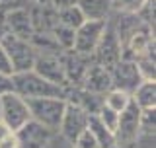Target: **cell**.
Instances as JSON below:
<instances>
[{"label":"cell","mask_w":156,"mask_h":148,"mask_svg":"<svg viewBox=\"0 0 156 148\" xmlns=\"http://www.w3.org/2000/svg\"><path fill=\"white\" fill-rule=\"evenodd\" d=\"M12 86H14V93H18L22 100H35V97H58V100H65V88L43 80L33 70L12 74Z\"/></svg>","instance_id":"cell-1"},{"label":"cell","mask_w":156,"mask_h":148,"mask_svg":"<svg viewBox=\"0 0 156 148\" xmlns=\"http://www.w3.org/2000/svg\"><path fill=\"white\" fill-rule=\"evenodd\" d=\"M29 115L33 121H37L39 125H43L51 132L58 131L61 127V119L65 113L66 101L58 100V97H35V100H26Z\"/></svg>","instance_id":"cell-2"},{"label":"cell","mask_w":156,"mask_h":148,"mask_svg":"<svg viewBox=\"0 0 156 148\" xmlns=\"http://www.w3.org/2000/svg\"><path fill=\"white\" fill-rule=\"evenodd\" d=\"M0 45H2V49L6 51V55L10 58L14 74L16 72H27L33 68V61H35L37 53L29 41H23V39H18V37L6 33V35L0 39Z\"/></svg>","instance_id":"cell-3"},{"label":"cell","mask_w":156,"mask_h":148,"mask_svg":"<svg viewBox=\"0 0 156 148\" xmlns=\"http://www.w3.org/2000/svg\"><path fill=\"white\" fill-rule=\"evenodd\" d=\"M113 135H115V144L125 148L133 146L136 139L140 136V107L133 100L119 113V121H117V129Z\"/></svg>","instance_id":"cell-4"},{"label":"cell","mask_w":156,"mask_h":148,"mask_svg":"<svg viewBox=\"0 0 156 148\" xmlns=\"http://www.w3.org/2000/svg\"><path fill=\"white\" fill-rule=\"evenodd\" d=\"M92 58H94V65L105 68V70H111L121 61V43L109 22H105V29L92 53Z\"/></svg>","instance_id":"cell-5"},{"label":"cell","mask_w":156,"mask_h":148,"mask_svg":"<svg viewBox=\"0 0 156 148\" xmlns=\"http://www.w3.org/2000/svg\"><path fill=\"white\" fill-rule=\"evenodd\" d=\"M0 105H2V123L12 132H16L20 127L26 125V123L31 119L26 100H22V97L14 92L0 96Z\"/></svg>","instance_id":"cell-6"},{"label":"cell","mask_w":156,"mask_h":148,"mask_svg":"<svg viewBox=\"0 0 156 148\" xmlns=\"http://www.w3.org/2000/svg\"><path fill=\"white\" fill-rule=\"evenodd\" d=\"M109 74H111L113 90H119V92L127 93V96H133V92L143 84V78H140V72L136 68L135 61H123L121 58L109 70Z\"/></svg>","instance_id":"cell-7"},{"label":"cell","mask_w":156,"mask_h":148,"mask_svg":"<svg viewBox=\"0 0 156 148\" xmlns=\"http://www.w3.org/2000/svg\"><path fill=\"white\" fill-rule=\"evenodd\" d=\"M61 65H62V72H65L66 84L68 86H82V80H84V74L90 68V65H94V58L88 55H80L76 51H62L61 53Z\"/></svg>","instance_id":"cell-8"},{"label":"cell","mask_w":156,"mask_h":148,"mask_svg":"<svg viewBox=\"0 0 156 148\" xmlns=\"http://www.w3.org/2000/svg\"><path fill=\"white\" fill-rule=\"evenodd\" d=\"M88 119H90V115L84 113L80 107L72 105V103H66L58 131H61V135L65 136L70 144H74L78 136L88 131Z\"/></svg>","instance_id":"cell-9"},{"label":"cell","mask_w":156,"mask_h":148,"mask_svg":"<svg viewBox=\"0 0 156 148\" xmlns=\"http://www.w3.org/2000/svg\"><path fill=\"white\" fill-rule=\"evenodd\" d=\"M61 55H45V53H37L35 61H33V68L31 70L41 76L43 80L55 84L61 88H68L65 72H62V65H61Z\"/></svg>","instance_id":"cell-10"},{"label":"cell","mask_w":156,"mask_h":148,"mask_svg":"<svg viewBox=\"0 0 156 148\" xmlns=\"http://www.w3.org/2000/svg\"><path fill=\"white\" fill-rule=\"evenodd\" d=\"M105 22H90V19H86L74 31V47H72V51L92 57V53H94L98 41H100L101 33L105 29Z\"/></svg>","instance_id":"cell-11"},{"label":"cell","mask_w":156,"mask_h":148,"mask_svg":"<svg viewBox=\"0 0 156 148\" xmlns=\"http://www.w3.org/2000/svg\"><path fill=\"white\" fill-rule=\"evenodd\" d=\"M14 135H16V140H18V148H47L53 132L45 129L43 125H39L37 121L29 119Z\"/></svg>","instance_id":"cell-12"},{"label":"cell","mask_w":156,"mask_h":148,"mask_svg":"<svg viewBox=\"0 0 156 148\" xmlns=\"http://www.w3.org/2000/svg\"><path fill=\"white\" fill-rule=\"evenodd\" d=\"M65 101L72 103V105L80 107L88 115H98L100 109L104 107V96H96V93L84 90V88H76V86H68L65 88Z\"/></svg>","instance_id":"cell-13"},{"label":"cell","mask_w":156,"mask_h":148,"mask_svg":"<svg viewBox=\"0 0 156 148\" xmlns=\"http://www.w3.org/2000/svg\"><path fill=\"white\" fill-rule=\"evenodd\" d=\"M4 22H6V29L10 35L29 41L33 35V26L31 18H29L27 8H18V10H8L4 14Z\"/></svg>","instance_id":"cell-14"},{"label":"cell","mask_w":156,"mask_h":148,"mask_svg":"<svg viewBox=\"0 0 156 148\" xmlns=\"http://www.w3.org/2000/svg\"><path fill=\"white\" fill-rule=\"evenodd\" d=\"M80 88L96 93V96H105L107 92L113 90L109 70H105V68H101L98 65H90V68H88L86 74H84V80H82Z\"/></svg>","instance_id":"cell-15"},{"label":"cell","mask_w":156,"mask_h":148,"mask_svg":"<svg viewBox=\"0 0 156 148\" xmlns=\"http://www.w3.org/2000/svg\"><path fill=\"white\" fill-rule=\"evenodd\" d=\"M117 14H119V16H117L115 23H111V26H113L115 33H117V39H119L121 47H125L127 41H129L144 23L139 19L136 14H121V12H117Z\"/></svg>","instance_id":"cell-16"},{"label":"cell","mask_w":156,"mask_h":148,"mask_svg":"<svg viewBox=\"0 0 156 148\" xmlns=\"http://www.w3.org/2000/svg\"><path fill=\"white\" fill-rule=\"evenodd\" d=\"M76 6L82 16L90 22H105L111 12L109 0H78Z\"/></svg>","instance_id":"cell-17"},{"label":"cell","mask_w":156,"mask_h":148,"mask_svg":"<svg viewBox=\"0 0 156 148\" xmlns=\"http://www.w3.org/2000/svg\"><path fill=\"white\" fill-rule=\"evenodd\" d=\"M88 132L96 139V142H98L100 148H117L115 135L105 129L104 123L98 119V115H92L90 119H88Z\"/></svg>","instance_id":"cell-18"},{"label":"cell","mask_w":156,"mask_h":148,"mask_svg":"<svg viewBox=\"0 0 156 148\" xmlns=\"http://www.w3.org/2000/svg\"><path fill=\"white\" fill-rule=\"evenodd\" d=\"M140 109H154L156 107V84L154 82H143L131 96Z\"/></svg>","instance_id":"cell-19"},{"label":"cell","mask_w":156,"mask_h":148,"mask_svg":"<svg viewBox=\"0 0 156 148\" xmlns=\"http://www.w3.org/2000/svg\"><path fill=\"white\" fill-rule=\"evenodd\" d=\"M57 19H58V23H62V26L74 29V31L86 22V18L82 16V12L78 10V6H70V8H65V10H57Z\"/></svg>","instance_id":"cell-20"},{"label":"cell","mask_w":156,"mask_h":148,"mask_svg":"<svg viewBox=\"0 0 156 148\" xmlns=\"http://www.w3.org/2000/svg\"><path fill=\"white\" fill-rule=\"evenodd\" d=\"M51 35L62 51H70V49L74 47V29L62 26V23H57V26L51 29Z\"/></svg>","instance_id":"cell-21"},{"label":"cell","mask_w":156,"mask_h":148,"mask_svg":"<svg viewBox=\"0 0 156 148\" xmlns=\"http://www.w3.org/2000/svg\"><path fill=\"white\" fill-rule=\"evenodd\" d=\"M129 101H131V96H127V93L119 92V90H111L104 96V105L109 107V109H113L115 113H121L129 105Z\"/></svg>","instance_id":"cell-22"},{"label":"cell","mask_w":156,"mask_h":148,"mask_svg":"<svg viewBox=\"0 0 156 148\" xmlns=\"http://www.w3.org/2000/svg\"><path fill=\"white\" fill-rule=\"evenodd\" d=\"M136 68H139V72H140V78H143V82H154V57H148V55H144V57H140V58H136Z\"/></svg>","instance_id":"cell-23"},{"label":"cell","mask_w":156,"mask_h":148,"mask_svg":"<svg viewBox=\"0 0 156 148\" xmlns=\"http://www.w3.org/2000/svg\"><path fill=\"white\" fill-rule=\"evenodd\" d=\"M111 10L121 14H136L139 8L144 4V0H109Z\"/></svg>","instance_id":"cell-24"},{"label":"cell","mask_w":156,"mask_h":148,"mask_svg":"<svg viewBox=\"0 0 156 148\" xmlns=\"http://www.w3.org/2000/svg\"><path fill=\"white\" fill-rule=\"evenodd\" d=\"M136 16L144 26H148L154 31V0H144V4L136 12Z\"/></svg>","instance_id":"cell-25"},{"label":"cell","mask_w":156,"mask_h":148,"mask_svg":"<svg viewBox=\"0 0 156 148\" xmlns=\"http://www.w3.org/2000/svg\"><path fill=\"white\" fill-rule=\"evenodd\" d=\"M98 119H100L101 123H104V127L107 131H111V132H115L117 129V121H119V113H115L113 109H109V107H101L100 113H98Z\"/></svg>","instance_id":"cell-26"},{"label":"cell","mask_w":156,"mask_h":148,"mask_svg":"<svg viewBox=\"0 0 156 148\" xmlns=\"http://www.w3.org/2000/svg\"><path fill=\"white\" fill-rule=\"evenodd\" d=\"M156 127V111L154 109H140V132L154 135Z\"/></svg>","instance_id":"cell-27"},{"label":"cell","mask_w":156,"mask_h":148,"mask_svg":"<svg viewBox=\"0 0 156 148\" xmlns=\"http://www.w3.org/2000/svg\"><path fill=\"white\" fill-rule=\"evenodd\" d=\"M72 146H74V148H100V146H98V142H96V139H94V136H92L88 131L82 132Z\"/></svg>","instance_id":"cell-28"},{"label":"cell","mask_w":156,"mask_h":148,"mask_svg":"<svg viewBox=\"0 0 156 148\" xmlns=\"http://www.w3.org/2000/svg\"><path fill=\"white\" fill-rule=\"evenodd\" d=\"M0 72L8 74V76H12V74H14V68H12V65H10V58L6 55V51L2 49V45H0Z\"/></svg>","instance_id":"cell-29"},{"label":"cell","mask_w":156,"mask_h":148,"mask_svg":"<svg viewBox=\"0 0 156 148\" xmlns=\"http://www.w3.org/2000/svg\"><path fill=\"white\" fill-rule=\"evenodd\" d=\"M10 92H14L12 76H8V74H2V72H0V96H4V93H10Z\"/></svg>","instance_id":"cell-30"},{"label":"cell","mask_w":156,"mask_h":148,"mask_svg":"<svg viewBox=\"0 0 156 148\" xmlns=\"http://www.w3.org/2000/svg\"><path fill=\"white\" fill-rule=\"evenodd\" d=\"M78 0H49V6H53L55 10H65L70 6H76Z\"/></svg>","instance_id":"cell-31"},{"label":"cell","mask_w":156,"mask_h":148,"mask_svg":"<svg viewBox=\"0 0 156 148\" xmlns=\"http://www.w3.org/2000/svg\"><path fill=\"white\" fill-rule=\"evenodd\" d=\"M0 148H18V140H16V135H8L4 140H0Z\"/></svg>","instance_id":"cell-32"},{"label":"cell","mask_w":156,"mask_h":148,"mask_svg":"<svg viewBox=\"0 0 156 148\" xmlns=\"http://www.w3.org/2000/svg\"><path fill=\"white\" fill-rule=\"evenodd\" d=\"M4 14H6V12L0 8V39H2V37L8 33V29H6V22H4Z\"/></svg>","instance_id":"cell-33"},{"label":"cell","mask_w":156,"mask_h":148,"mask_svg":"<svg viewBox=\"0 0 156 148\" xmlns=\"http://www.w3.org/2000/svg\"><path fill=\"white\" fill-rule=\"evenodd\" d=\"M8 135H12V131H10L8 127L4 125V123H0V140H4V139H6Z\"/></svg>","instance_id":"cell-34"},{"label":"cell","mask_w":156,"mask_h":148,"mask_svg":"<svg viewBox=\"0 0 156 148\" xmlns=\"http://www.w3.org/2000/svg\"><path fill=\"white\" fill-rule=\"evenodd\" d=\"M33 2H37V4H49V0H33Z\"/></svg>","instance_id":"cell-35"},{"label":"cell","mask_w":156,"mask_h":148,"mask_svg":"<svg viewBox=\"0 0 156 148\" xmlns=\"http://www.w3.org/2000/svg\"><path fill=\"white\" fill-rule=\"evenodd\" d=\"M0 123H2V105H0Z\"/></svg>","instance_id":"cell-36"}]
</instances>
